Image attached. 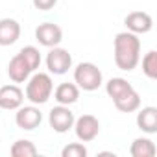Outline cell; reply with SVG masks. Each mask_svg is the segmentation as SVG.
Listing matches in <instances>:
<instances>
[{
	"label": "cell",
	"instance_id": "6da1fadb",
	"mask_svg": "<svg viewBox=\"0 0 157 157\" xmlns=\"http://www.w3.org/2000/svg\"><path fill=\"white\" fill-rule=\"evenodd\" d=\"M113 57L120 70L131 72L140 61V39L131 32L117 33L113 41Z\"/></svg>",
	"mask_w": 157,
	"mask_h": 157
},
{
	"label": "cell",
	"instance_id": "7a4b0ae2",
	"mask_svg": "<svg viewBox=\"0 0 157 157\" xmlns=\"http://www.w3.org/2000/svg\"><path fill=\"white\" fill-rule=\"evenodd\" d=\"M105 93L113 100L115 107L122 113H135L140 107V96L133 85L124 78H111L105 83Z\"/></svg>",
	"mask_w": 157,
	"mask_h": 157
},
{
	"label": "cell",
	"instance_id": "3957f363",
	"mask_svg": "<svg viewBox=\"0 0 157 157\" xmlns=\"http://www.w3.org/2000/svg\"><path fill=\"white\" fill-rule=\"evenodd\" d=\"M39 65H41V52H39V48L24 46L8 63V76H10V80L13 83H24L28 78L39 68Z\"/></svg>",
	"mask_w": 157,
	"mask_h": 157
},
{
	"label": "cell",
	"instance_id": "277c9868",
	"mask_svg": "<svg viewBox=\"0 0 157 157\" xmlns=\"http://www.w3.org/2000/svg\"><path fill=\"white\" fill-rule=\"evenodd\" d=\"M26 98L33 104V105H43L50 100L52 93H54V82L50 74L44 72H33L28 80H26Z\"/></svg>",
	"mask_w": 157,
	"mask_h": 157
},
{
	"label": "cell",
	"instance_id": "5b68a950",
	"mask_svg": "<svg viewBox=\"0 0 157 157\" xmlns=\"http://www.w3.org/2000/svg\"><path fill=\"white\" fill-rule=\"evenodd\" d=\"M74 83L80 87L82 91L93 93V91H96L104 83L102 70L94 63H89V61L80 63L74 68Z\"/></svg>",
	"mask_w": 157,
	"mask_h": 157
},
{
	"label": "cell",
	"instance_id": "8992f818",
	"mask_svg": "<svg viewBox=\"0 0 157 157\" xmlns=\"http://www.w3.org/2000/svg\"><path fill=\"white\" fill-rule=\"evenodd\" d=\"M46 68L54 76H63L72 68V56L68 50L54 46L46 54Z\"/></svg>",
	"mask_w": 157,
	"mask_h": 157
},
{
	"label": "cell",
	"instance_id": "52a82bcc",
	"mask_svg": "<svg viewBox=\"0 0 157 157\" xmlns=\"http://www.w3.org/2000/svg\"><path fill=\"white\" fill-rule=\"evenodd\" d=\"M74 120H76V117H74V113L70 111L68 105L59 104V105L52 107L50 113H48V124L56 133H67L68 129H72Z\"/></svg>",
	"mask_w": 157,
	"mask_h": 157
},
{
	"label": "cell",
	"instance_id": "ba28073f",
	"mask_svg": "<svg viewBox=\"0 0 157 157\" xmlns=\"http://www.w3.org/2000/svg\"><path fill=\"white\" fill-rule=\"evenodd\" d=\"M74 133L82 142H91L100 133V122L94 115H82L80 118L74 120Z\"/></svg>",
	"mask_w": 157,
	"mask_h": 157
},
{
	"label": "cell",
	"instance_id": "9c48e42d",
	"mask_svg": "<svg viewBox=\"0 0 157 157\" xmlns=\"http://www.w3.org/2000/svg\"><path fill=\"white\" fill-rule=\"evenodd\" d=\"M35 39L41 46L54 48L63 41V30L54 22H43L35 28Z\"/></svg>",
	"mask_w": 157,
	"mask_h": 157
},
{
	"label": "cell",
	"instance_id": "30bf717a",
	"mask_svg": "<svg viewBox=\"0 0 157 157\" xmlns=\"http://www.w3.org/2000/svg\"><path fill=\"white\" fill-rule=\"evenodd\" d=\"M43 122V113L39 107L35 105H21L15 113V124L21 128V129H26V131H32L35 128H39Z\"/></svg>",
	"mask_w": 157,
	"mask_h": 157
},
{
	"label": "cell",
	"instance_id": "8fae6325",
	"mask_svg": "<svg viewBox=\"0 0 157 157\" xmlns=\"http://www.w3.org/2000/svg\"><path fill=\"white\" fill-rule=\"evenodd\" d=\"M124 24H126L128 32L139 35V33H148L153 28V19L146 11H131L126 15Z\"/></svg>",
	"mask_w": 157,
	"mask_h": 157
},
{
	"label": "cell",
	"instance_id": "7c38bea8",
	"mask_svg": "<svg viewBox=\"0 0 157 157\" xmlns=\"http://www.w3.org/2000/svg\"><path fill=\"white\" fill-rule=\"evenodd\" d=\"M24 93L19 85H4L0 87V109L15 111L22 105Z\"/></svg>",
	"mask_w": 157,
	"mask_h": 157
},
{
	"label": "cell",
	"instance_id": "4fadbf2b",
	"mask_svg": "<svg viewBox=\"0 0 157 157\" xmlns=\"http://www.w3.org/2000/svg\"><path fill=\"white\" fill-rule=\"evenodd\" d=\"M21 37V24L15 19H0V46H11Z\"/></svg>",
	"mask_w": 157,
	"mask_h": 157
},
{
	"label": "cell",
	"instance_id": "5bb4252c",
	"mask_svg": "<svg viewBox=\"0 0 157 157\" xmlns=\"http://www.w3.org/2000/svg\"><path fill=\"white\" fill-rule=\"evenodd\" d=\"M137 111V128L148 135L157 133V109L153 105H148L142 109L139 107Z\"/></svg>",
	"mask_w": 157,
	"mask_h": 157
},
{
	"label": "cell",
	"instance_id": "9a60e30c",
	"mask_svg": "<svg viewBox=\"0 0 157 157\" xmlns=\"http://www.w3.org/2000/svg\"><path fill=\"white\" fill-rule=\"evenodd\" d=\"M54 98L57 104L61 105H72L78 102V98H80V87H78L76 83H59L54 91Z\"/></svg>",
	"mask_w": 157,
	"mask_h": 157
},
{
	"label": "cell",
	"instance_id": "2e32d148",
	"mask_svg": "<svg viewBox=\"0 0 157 157\" xmlns=\"http://www.w3.org/2000/svg\"><path fill=\"white\" fill-rule=\"evenodd\" d=\"M129 153H131V157H153L157 153V148H155V144H153L151 139L139 137V139H135L131 142Z\"/></svg>",
	"mask_w": 157,
	"mask_h": 157
},
{
	"label": "cell",
	"instance_id": "e0dca14e",
	"mask_svg": "<svg viewBox=\"0 0 157 157\" xmlns=\"http://www.w3.org/2000/svg\"><path fill=\"white\" fill-rule=\"evenodd\" d=\"M10 153H11V157H33V155H37V148L32 140L19 139L11 144Z\"/></svg>",
	"mask_w": 157,
	"mask_h": 157
},
{
	"label": "cell",
	"instance_id": "ac0fdd59",
	"mask_svg": "<svg viewBox=\"0 0 157 157\" xmlns=\"http://www.w3.org/2000/svg\"><path fill=\"white\" fill-rule=\"evenodd\" d=\"M142 72L150 80H157V52L150 50L142 57Z\"/></svg>",
	"mask_w": 157,
	"mask_h": 157
},
{
	"label": "cell",
	"instance_id": "d6986e66",
	"mask_svg": "<svg viewBox=\"0 0 157 157\" xmlns=\"http://www.w3.org/2000/svg\"><path fill=\"white\" fill-rule=\"evenodd\" d=\"M87 148L82 142H70L61 150V157H85Z\"/></svg>",
	"mask_w": 157,
	"mask_h": 157
},
{
	"label": "cell",
	"instance_id": "ffe728a7",
	"mask_svg": "<svg viewBox=\"0 0 157 157\" xmlns=\"http://www.w3.org/2000/svg\"><path fill=\"white\" fill-rule=\"evenodd\" d=\"M33 2V8L39 10V11H50L56 8L57 4V0H32Z\"/></svg>",
	"mask_w": 157,
	"mask_h": 157
}]
</instances>
